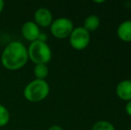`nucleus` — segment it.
<instances>
[{
  "label": "nucleus",
  "instance_id": "1",
  "mask_svg": "<svg viewBox=\"0 0 131 130\" xmlns=\"http://www.w3.org/2000/svg\"><path fill=\"white\" fill-rule=\"evenodd\" d=\"M28 49L20 41L9 43L3 50L1 63L9 70H17L24 67L28 63Z\"/></svg>",
  "mask_w": 131,
  "mask_h": 130
},
{
  "label": "nucleus",
  "instance_id": "2",
  "mask_svg": "<svg viewBox=\"0 0 131 130\" xmlns=\"http://www.w3.org/2000/svg\"><path fill=\"white\" fill-rule=\"evenodd\" d=\"M50 92V87L46 80L34 79L25 87L23 94L27 101L38 102L45 100Z\"/></svg>",
  "mask_w": 131,
  "mask_h": 130
},
{
  "label": "nucleus",
  "instance_id": "3",
  "mask_svg": "<svg viewBox=\"0 0 131 130\" xmlns=\"http://www.w3.org/2000/svg\"><path fill=\"white\" fill-rule=\"evenodd\" d=\"M28 49V55L35 64H47L52 58V50L47 43L38 40L30 43Z\"/></svg>",
  "mask_w": 131,
  "mask_h": 130
},
{
  "label": "nucleus",
  "instance_id": "4",
  "mask_svg": "<svg viewBox=\"0 0 131 130\" xmlns=\"http://www.w3.org/2000/svg\"><path fill=\"white\" fill-rule=\"evenodd\" d=\"M74 30L72 21L68 18L61 17L53 21L50 25V31L54 38L59 39L69 38Z\"/></svg>",
  "mask_w": 131,
  "mask_h": 130
},
{
  "label": "nucleus",
  "instance_id": "5",
  "mask_svg": "<svg viewBox=\"0 0 131 130\" xmlns=\"http://www.w3.org/2000/svg\"><path fill=\"white\" fill-rule=\"evenodd\" d=\"M70 38V44L75 50H84L90 43V34L83 27H77L72 30Z\"/></svg>",
  "mask_w": 131,
  "mask_h": 130
},
{
  "label": "nucleus",
  "instance_id": "6",
  "mask_svg": "<svg viewBox=\"0 0 131 130\" xmlns=\"http://www.w3.org/2000/svg\"><path fill=\"white\" fill-rule=\"evenodd\" d=\"M34 22L38 27H49L53 22L52 13L45 7H40L34 14Z\"/></svg>",
  "mask_w": 131,
  "mask_h": 130
},
{
  "label": "nucleus",
  "instance_id": "7",
  "mask_svg": "<svg viewBox=\"0 0 131 130\" xmlns=\"http://www.w3.org/2000/svg\"><path fill=\"white\" fill-rule=\"evenodd\" d=\"M40 29L34 21H26L21 26V34L28 41H36L40 34Z\"/></svg>",
  "mask_w": 131,
  "mask_h": 130
},
{
  "label": "nucleus",
  "instance_id": "8",
  "mask_svg": "<svg viewBox=\"0 0 131 130\" xmlns=\"http://www.w3.org/2000/svg\"><path fill=\"white\" fill-rule=\"evenodd\" d=\"M116 94L123 101H131V80H123L116 87Z\"/></svg>",
  "mask_w": 131,
  "mask_h": 130
},
{
  "label": "nucleus",
  "instance_id": "9",
  "mask_svg": "<svg viewBox=\"0 0 131 130\" xmlns=\"http://www.w3.org/2000/svg\"><path fill=\"white\" fill-rule=\"evenodd\" d=\"M117 35L119 39L124 42H131V20L123 21L117 30Z\"/></svg>",
  "mask_w": 131,
  "mask_h": 130
},
{
  "label": "nucleus",
  "instance_id": "10",
  "mask_svg": "<svg viewBox=\"0 0 131 130\" xmlns=\"http://www.w3.org/2000/svg\"><path fill=\"white\" fill-rule=\"evenodd\" d=\"M99 24H100L99 17L95 15V14H92V15H89L86 18V20H85V21H84V26H83V28L86 30H88V32L95 31L99 27Z\"/></svg>",
  "mask_w": 131,
  "mask_h": 130
},
{
  "label": "nucleus",
  "instance_id": "11",
  "mask_svg": "<svg viewBox=\"0 0 131 130\" xmlns=\"http://www.w3.org/2000/svg\"><path fill=\"white\" fill-rule=\"evenodd\" d=\"M49 73V69L47 64H36L34 67V75L37 79L45 80Z\"/></svg>",
  "mask_w": 131,
  "mask_h": 130
},
{
  "label": "nucleus",
  "instance_id": "12",
  "mask_svg": "<svg viewBox=\"0 0 131 130\" xmlns=\"http://www.w3.org/2000/svg\"><path fill=\"white\" fill-rule=\"evenodd\" d=\"M10 120V113L6 107L0 104V127H5Z\"/></svg>",
  "mask_w": 131,
  "mask_h": 130
},
{
  "label": "nucleus",
  "instance_id": "13",
  "mask_svg": "<svg viewBox=\"0 0 131 130\" xmlns=\"http://www.w3.org/2000/svg\"><path fill=\"white\" fill-rule=\"evenodd\" d=\"M92 130H115V127L111 122L106 120H100L94 124Z\"/></svg>",
  "mask_w": 131,
  "mask_h": 130
},
{
  "label": "nucleus",
  "instance_id": "14",
  "mask_svg": "<svg viewBox=\"0 0 131 130\" xmlns=\"http://www.w3.org/2000/svg\"><path fill=\"white\" fill-rule=\"evenodd\" d=\"M37 40H38V41H40V42H44V43H47V35L46 34V33L40 32L39 36H38V39H37Z\"/></svg>",
  "mask_w": 131,
  "mask_h": 130
},
{
  "label": "nucleus",
  "instance_id": "15",
  "mask_svg": "<svg viewBox=\"0 0 131 130\" xmlns=\"http://www.w3.org/2000/svg\"><path fill=\"white\" fill-rule=\"evenodd\" d=\"M126 112L128 113L129 116H131V101H128V103L126 105Z\"/></svg>",
  "mask_w": 131,
  "mask_h": 130
},
{
  "label": "nucleus",
  "instance_id": "16",
  "mask_svg": "<svg viewBox=\"0 0 131 130\" xmlns=\"http://www.w3.org/2000/svg\"><path fill=\"white\" fill-rule=\"evenodd\" d=\"M47 130H63L62 127H60V126H57V125H53L52 127H50Z\"/></svg>",
  "mask_w": 131,
  "mask_h": 130
},
{
  "label": "nucleus",
  "instance_id": "17",
  "mask_svg": "<svg viewBox=\"0 0 131 130\" xmlns=\"http://www.w3.org/2000/svg\"><path fill=\"white\" fill-rule=\"evenodd\" d=\"M4 7H5V2H4L3 0H0V14H1V12L3 11Z\"/></svg>",
  "mask_w": 131,
  "mask_h": 130
},
{
  "label": "nucleus",
  "instance_id": "18",
  "mask_svg": "<svg viewBox=\"0 0 131 130\" xmlns=\"http://www.w3.org/2000/svg\"><path fill=\"white\" fill-rule=\"evenodd\" d=\"M129 130H131V127H130V128H129Z\"/></svg>",
  "mask_w": 131,
  "mask_h": 130
}]
</instances>
